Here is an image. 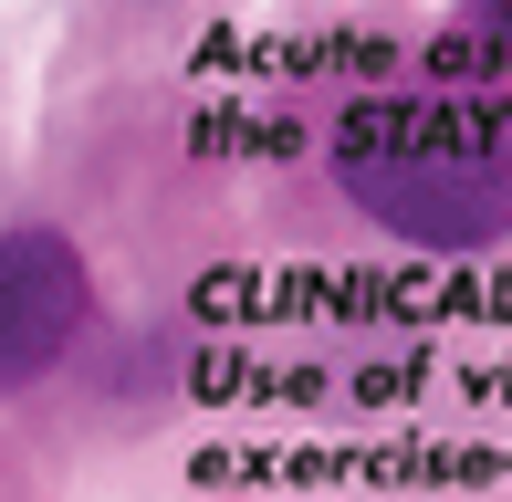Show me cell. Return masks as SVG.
<instances>
[{
	"label": "cell",
	"instance_id": "6da1fadb",
	"mask_svg": "<svg viewBox=\"0 0 512 502\" xmlns=\"http://www.w3.org/2000/svg\"><path fill=\"white\" fill-rule=\"evenodd\" d=\"M335 189L408 251H492L512 231V126L471 95H366L335 126Z\"/></svg>",
	"mask_w": 512,
	"mask_h": 502
},
{
	"label": "cell",
	"instance_id": "7a4b0ae2",
	"mask_svg": "<svg viewBox=\"0 0 512 502\" xmlns=\"http://www.w3.org/2000/svg\"><path fill=\"white\" fill-rule=\"evenodd\" d=\"M95 335V262L74 231L21 220L0 231V398H32L42 377H63Z\"/></svg>",
	"mask_w": 512,
	"mask_h": 502
},
{
	"label": "cell",
	"instance_id": "3957f363",
	"mask_svg": "<svg viewBox=\"0 0 512 502\" xmlns=\"http://www.w3.org/2000/svg\"><path fill=\"white\" fill-rule=\"evenodd\" d=\"M74 367H95L115 408H136V398L157 408V398H178V377H189V325H178V314H157V325H126L115 346H105V335H84Z\"/></svg>",
	"mask_w": 512,
	"mask_h": 502
}]
</instances>
